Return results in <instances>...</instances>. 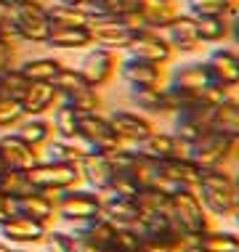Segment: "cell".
<instances>
[{
  "label": "cell",
  "instance_id": "48",
  "mask_svg": "<svg viewBox=\"0 0 239 252\" xmlns=\"http://www.w3.org/2000/svg\"><path fill=\"white\" fill-rule=\"evenodd\" d=\"M11 215H13V210H11V199H8V196H5L3 191H0V223H5Z\"/></svg>",
  "mask_w": 239,
  "mask_h": 252
},
{
  "label": "cell",
  "instance_id": "7",
  "mask_svg": "<svg viewBox=\"0 0 239 252\" xmlns=\"http://www.w3.org/2000/svg\"><path fill=\"white\" fill-rule=\"evenodd\" d=\"M106 114V120H109V125L114 127V133H117V138L122 141V146H136V144H141L146 135H152L157 130V122L152 117H146V114H141V112H136V109H109Z\"/></svg>",
  "mask_w": 239,
  "mask_h": 252
},
{
  "label": "cell",
  "instance_id": "58",
  "mask_svg": "<svg viewBox=\"0 0 239 252\" xmlns=\"http://www.w3.org/2000/svg\"><path fill=\"white\" fill-rule=\"evenodd\" d=\"M234 48H237V51H239V45H234Z\"/></svg>",
  "mask_w": 239,
  "mask_h": 252
},
{
  "label": "cell",
  "instance_id": "49",
  "mask_svg": "<svg viewBox=\"0 0 239 252\" xmlns=\"http://www.w3.org/2000/svg\"><path fill=\"white\" fill-rule=\"evenodd\" d=\"M229 43L231 45H239V16L231 22V32H229Z\"/></svg>",
  "mask_w": 239,
  "mask_h": 252
},
{
  "label": "cell",
  "instance_id": "29",
  "mask_svg": "<svg viewBox=\"0 0 239 252\" xmlns=\"http://www.w3.org/2000/svg\"><path fill=\"white\" fill-rule=\"evenodd\" d=\"M11 133L19 135L24 144H30V146H35L43 152V146L53 138V125L48 117H24Z\"/></svg>",
  "mask_w": 239,
  "mask_h": 252
},
{
  "label": "cell",
  "instance_id": "51",
  "mask_svg": "<svg viewBox=\"0 0 239 252\" xmlns=\"http://www.w3.org/2000/svg\"><path fill=\"white\" fill-rule=\"evenodd\" d=\"M8 37V32H5V22H3V13H0V40Z\"/></svg>",
  "mask_w": 239,
  "mask_h": 252
},
{
  "label": "cell",
  "instance_id": "37",
  "mask_svg": "<svg viewBox=\"0 0 239 252\" xmlns=\"http://www.w3.org/2000/svg\"><path fill=\"white\" fill-rule=\"evenodd\" d=\"M80 117H83L80 112H74L72 106H67V104H61V101H59V104L53 106V112H51L53 135H77Z\"/></svg>",
  "mask_w": 239,
  "mask_h": 252
},
{
  "label": "cell",
  "instance_id": "52",
  "mask_svg": "<svg viewBox=\"0 0 239 252\" xmlns=\"http://www.w3.org/2000/svg\"><path fill=\"white\" fill-rule=\"evenodd\" d=\"M5 170H8V165H5V157H3V152H0V178H3Z\"/></svg>",
  "mask_w": 239,
  "mask_h": 252
},
{
  "label": "cell",
  "instance_id": "16",
  "mask_svg": "<svg viewBox=\"0 0 239 252\" xmlns=\"http://www.w3.org/2000/svg\"><path fill=\"white\" fill-rule=\"evenodd\" d=\"M77 165H80L83 186L93 189V191H99V194H104L109 189V183H112V178H114V165H112V159H109V154L88 152Z\"/></svg>",
  "mask_w": 239,
  "mask_h": 252
},
{
  "label": "cell",
  "instance_id": "47",
  "mask_svg": "<svg viewBox=\"0 0 239 252\" xmlns=\"http://www.w3.org/2000/svg\"><path fill=\"white\" fill-rule=\"evenodd\" d=\"M141 252H181L173 242L157 239V236H143L141 239Z\"/></svg>",
  "mask_w": 239,
  "mask_h": 252
},
{
  "label": "cell",
  "instance_id": "23",
  "mask_svg": "<svg viewBox=\"0 0 239 252\" xmlns=\"http://www.w3.org/2000/svg\"><path fill=\"white\" fill-rule=\"evenodd\" d=\"M101 215L112 223L114 228H133L138 223V204L136 199H125V196H117L112 191L101 194Z\"/></svg>",
  "mask_w": 239,
  "mask_h": 252
},
{
  "label": "cell",
  "instance_id": "22",
  "mask_svg": "<svg viewBox=\"0 0 239 252\" xmlns=\"http://www.w3.org/2000/svg\"><path fill=\"white\" fill-rule=\"evenodd\" d=\"M0 152L5 157L8 170H30L32 165H37L43 159V152L30 144H24L19 135H13L11 130L0 133Z\"/></svg>",
  "mask_w": 239,
  "mask_h": 252
},
{
  "label": "cell",
  "instance_id": "53",
  "mask_svg": "<svg viewBox=\"0 0 239 252\" xmlns=\"http://www.w3.org/2000/svg\"><path fill=\"white\" fill-rule=\"evenodd\" d=\"M13 250H16V247H11L8 242H3V239H0V252H13Z\"/></svg>",
  "mask_w": 239,
  "mask_h": 252
},
{
  "label": "cell",
  "instance_id": "11",
  "mask_svg": "<svg viewBox=\"0 0 239 252\" xmlns=\"http://www.w3.org/2000/svg\"><path fill=\"white\" fill-rule=\"evenodd\" d=\"M133 149L141 157L154 159V162L186 159V157H189V144H183L173 130H154L152 135H146V138H143L141 144H136Z\"/></svg>",
  "mask_w": 239,
  "mask_h": 252
},
{
  "label": "cell",
  "instance_id": "34",
  "mask_svg": "<svg viewBox=\"0 0 239 252\" xmlns=\"http://www.w3.org/2000/svg\"><path fill=\"white\" fill-rule=\"evenodd\" d=\"M61 104L72 106L74 112L80 114H96V112H104V98H101V91L99 88H91V85H83L77 91L67 93V96H59Z\"/></svg>",
  "mask_w": 239,
  "mask_h": 252
},
{
  "label": "cell",
  "instance_id": "12",
  "mask_svg": "<svg viewBox=\"0 0 239 252\" xmlns=\"http://www.w3.org/2000/svg\"><path fill=\"white\" fill-rule=\"evenodd\" d=\"M125 56H136L143 61H152V64L170 66L175 61V51L170 48V43L162 37L160 30H146V32L133 35L131 45L125 48Z\"/></svg>",
  "mask_w": 239,
  "mask_h": 252
},
{
  "label": "cell",
  "instance_id": "43",
  "mask_svg": "<svg viewBox=\"0 0 239 252\" xmlns=\"http://www.w3.org/2000/svg\"><path fill=\"white\" fill-rule=\"evenodd\" d=\"M53 88H56V93L59 96H67V93H72V91H77V88H83L85 85V80L80 77V72L74 69V66H61V72L53 77Z\"/></svg>",
  "mask_w": 239,
  "mask_h": 252
},
{
  "label": "cell",
  "instance_id": "44",
  "mask_svg": "<svg viewBox=\"0 0 239 252\" xmlns=\"http://www.w3.org/2000/svg\"><path fill=\"white\" fill-rule=\"evenodd\" d=\"M141 239L143 236L136 228H117L114 231L112 252H141Z\"/></svg>",
  "mask_w": 239,
  "mask_h": 252
},
{
  "label": "cell",
  "instance_id": "30",
  "mask_svg": "<svg viewBox=\"0 0 239 252\" xmlns=\"http://www.w3.org/2000/svg\"><path fill=\"white\" fill-rule=\"evenodd\" d=\"M61 66H64V61L53 56H32L19 61V72L30 83H53V77L61 72Z\"/></svg>",
  "mask_w": 239,
  "mask_h": 252
},
{
  "label": "cell",
  "instance_id": "46",
  "mask_svg": "<svg viewBox=\"0 0 239 252\" xmlns=\"http://www.w3.org/2000/svg\"><path fill=\"white\" fill-rule=\"evenodd\" d=\"M43 247L45 252H72V242H69V234L64 228H48L45 239H43Z\"/></svg>",
  "mask_w": 239,
  "mask_h": 252
},
{
  "label": "cell",
  "instance_id": "57",
  "mask_svg": "<svg viewBox=\"0 0 239 252\" xmlns=\"http://www.w3.org/2000/svg\"><path fill=\"white\" fill-rule=\"evenodd\" d=\"M183 252H200V250H194V247H191V250H183Z\"/></svg>",
  "mask_w": 239,
  "mask_h": 252
},
{
  "label": "cell",
  "instance_id": "3",
  "mask_svg": "<svg viewBox=\"0 0 239 252\" xmlns=\"http://www.w3.org/2000/svg\"><path fill=\"white\" fill-rule=\"evenodd\" d=\"M170 218H173V223L183 234L194 236V239L200 234H205L207 228L215 226V220L205 213V207H202V202H200L194 189H186V191L170 196Z\"/></svg>",
  "mask_w": 239,
  "mask_h": 252
},
{
  "label": "cell",
  "instance_id": "26",
  "mask_svg": "<svg viewBox=\"0 0 239 252\" xmlns=\"http://www.w3.org/2000/svg\"><path fill=\"white\" fill-rule=\"evenodd\" d=\"M194 191L200 196L205 213L213 220H231V215L237 210V202H239L234 191H218V189H210V186H197Z\"/></svg>",
  "mask_w": 239,
  "mask_h": 252
},
{
  "label": "cell",
  "instance_id": "42",
  "mask_svg": "<svg viewBox=\"0 0 239 252\" xmlns=\"http://www.w3.org/2000/svg\"><path fill=\"white\" fill-rule=\"evenodd\" d=\"M0 191L8 196V199L32 191L30 181H27V173H24V170H5L3 178H0Z\"/></svg>",
  "mask_w": 239,
  "mask_h": 252
},
{
  "label": "cell",
  "instance_id": "17",
  "mask_svg": "<svg viewBox=\"0 0 239 252\" xmlns=\"http://www.w3.org/2000/svg\"><path fill=\"white\" fill-rule=\"evenodd\" d=\"M64 231L67 234H74V236H83V239H88L101 252H109L114 244V231L117 228H114L104 215H93V218H85V220L64 223Z\"/></svg>",
  "mask_w": 239,
  "mask_h": 252
},
{
  "label": "cell",
  "instance_id": "33",
  "mask_svg": "<svg viewBox=\"0 0 239 252\" xmlns=\"http://www.w3.org/2000/svg\"><path fill=\"white\" fill-rule=\"evenodd\" d=\"M194 27H197V37L205 45L226 43L231 32V22L226 16H194Z\"/></svg>",
  "mask_w": 239,
  "mask_h": 252
},
{
  "label": "cell",
  "instance_id": "2",
  "mask_svg": "<svg viewBox=\"0 0 239 252\" xmlns=\"http://www.w3.org/2000/svg\"><path fill=\"white\" fill-rule=\"evenodd\" d=\"M24 173H27V181H30L32 189H37V191H48V194L64 191V189H72V186H83L77 162L40 159L37 165H32L30 170H24Z\"/></svg>",
  "mask_w": 239,
  "mask_h": 252
},
{
  "label": "cell",
  "instance_id": "9",
  "mask_svg": "<svg viewBox=\"0 0 239 252\" xmlns=\"http://www.w3.org/2000/svg\"><path fill=\"white\" fill-rule=\"evenodd\" d=\"M160 32H162V37L170 43V48L175 51V56H197V53H202L205 48H207V45L197 37L194 16H189L186 11L175 13Z\"/></svg>",
  "mask_w": 239,
  "mask_h": 252
},
{
  "label": "cell",
  "instance_id": "25",
  "mask_svg": "<svg viewBox=\"0 0 239 252\" xmlns=\"http://www.w3.org/2000/svg\"><path fill=\"white\" fill-rule=\"evenodd\" d=\"M88 152H93L80 135H53L43 146V159L53 162H80Z\"/></svg>",
  "mask_w": 239,
  "mask_h": 252
},
{
  "label": "cell",
  "instance_id": "27",
  "mask_svg": "<svg viewBox=\"0 0 239 252\" xmlns=\"http://www.w3.org/2000/svg\"><path fill=\"white\" fill-rule=\"evenodd\" d=\"M131 91V109L146 114V117H170L165 88H128Z\"/></svg>",
  "mask_w": 239,
  "mask_h": 252
},
{
  "label": "cell",
  "instance_id": "19",
  "mask_svg": "<svg viewBox=\"0 0 239 252\" xmlns=\"http://www.w3.org/2000/svg\"><path fill=\"white\" fill-rule=\"evenodd\" d=\"M210 80L213 77H210L205 61H186V64H178V66H168V88H175V91L200 96V91Z\"/></svg>",
  "mask_w": 239,
  "mask_h": 252
},
{
  "label": "cell",
  "instance_id": "56",
  "mask_svg": "<svg viewBox=\"0 0 239 252\" xmlns=\"http://www.w3.org/2000/svg\"><path fill=\"white\" fill-rule=\"evenodd\" d=\"M13 252H30V250H27V247H16V250H13Z\"/></svg>",
  "mask_w": 239,
  "mask_h": 252
},
{
  "label": "cell",
  "instance_id": "55",
  "mask_svg": "<svg viewBox=\"0 0 239 252\" xmlns=\"http://www.w3.org/2000/svg\"><path fill=\"white\" fill-rule=\"evenodd\" d=\"M19 0H0V8H8V5H16Z\"/></svg>",
  "mask_w": 239,
  "mask_h": 252
},
{
  "label": "cell",
  "instance_id": "41",
  "mask_svg": "<svg viewBox=\"0 0 239 252\" xmlns=\"http://www.w3.org/2000/svg\"><path fill=\"white\" fill-rule=\"evenodd\" d=\"M237 96H239V91L215 83V80H210V83L200 91V101L205 106H221V104H226V101H234Z\"/></svg>",
  "mask_w": 239,
  "mask_h": 252
},
{
  "label": "cell",
  "instance_id": "39",
  "mask_svg": "<svg viewBox=\"0 0 239 252\" xmlns=\"http://www.w3.org/2000/svg\"><path fill=\"white\" fill-rule=\"evenodd\" d=\"M189 16H226L229 0H181Z\"/></svg>",
  "mask_w": 239,
  "mask_h": 252
},
{
  "label": "cell",
  "instance_id": "5",
  "mask_svg": "<svg viewBox=\"0 0 239 252\" xmlns=\"http://www.w3.org/2000/svg\"><path fill=\"white\" fill-rule=\"evenodd\" d=\"M237 144L239 141H231L226 135L210 130L197 144L189 146V159L200 170H205V167H234Z\"/></svg>",
  "mask_w": 239,
  "mask_h": 252
},
{
  "label": "cell",
  "instance_id": "1",
  "mask_svg": "<svg viewBox=\"0 0 239 252\" xmlns=\"http://www.w3.org/2000/svg\"><path fill=\"white\" fill-rule=\"evenodd\" d=\"M51 0H19L16 5L0 8L5 22V32L19 45H45L51 35V19H48Z\"/></svg>",
  "mask_w": 239,
  "mask_h": 252
},
{
  "label": "cell",
  "instance_id": "8",
  "mask_svg": "<svg viewBox=\"0 0 239 252\" xmlns=\"http://www.w3.org/2000/svg\"><path fill=\"white\" fill-rule=\"evenodd\" d=\"M117 74L128 88H165L168 85V66L152 64L136 56H122L117 64Z\"/></svg>",
  "mask_w": 239,
  "mask_h": 252
},
{
  "label": "cell",
  "instance_id": "40",
  "mask_svg": "<svg viewBox=\"0 0 239 252\" xmlns=\"http://www.w3.org/2000/svg\"><path fill=\"white\" fill-rule=\"evenodd\" d=\"M24 117L27 114L22 109V101L11 96H0V130H13Z\"/></svg>",
  "mask_w": 239,
  "mask_h": 252
},
{
  "label": "cell",
  "instance_id": "13",
  "mask_svg": "<svg viewBox=\"0 0 239 252\" xmlns=\"http://www.w3.org/2000/svg\"><path fill=\"white\" fill-rule=\"evenodd\" d=\"M77 135L93 149V152H104V154H109V152H114V149L122 146V141L117 138L114 127L109 125V120H106L104 112L83 114V117H80Z\"/></svg>",
  "mask_w": 239,
  "mask_h": 252
},
{
  "label": "cell",
  "instance_id": "14",
  "mask_svg": "<svg viewBox=\"0 0 239 252\" xmlns=\"http://www.w3.org/2000/svg\"><path fill=\"white\" fill-rule=\"evenodd\" d=\"M48 228L43 223H35L24 215H11L5 223H0V239L11 247H37L43 244Z\"/></svg>",
  "mask_w": 239,
  "mask_h": 252
},
{
  "label": "cell",
  "instance_id": "50",
  "mask_svg": "<svg viewBox=\"0 0 239 252\" xmlns=\"http://www.w3.org/2000/svg\"><path fill=\"white\" fill-rule=\"evenodd\" d=\"M51 3H61V5H80L85 0H51Z\"/></svg>",
  "mask_w": 239,
  "mask_h": 252
},
{
  "label": "cell",
  "instance_id": "32",
  "mask_svg": "<svg viewBox=\"0 0 239 252\" xmlns=\"http://www.w3.org/2000/svg\"><path fill=\"white\" fill-rule=\"evenodd\" d=\"M136 8L149 19V24L154 30H162L175 13L183 11L181 0H136Z\"/></svg>",
  "mask_w": 239,
  "mask_h": 252
},
{
  "label": "cell",
  "instance_id": "31",
  "mask_svg": "<svg viewBox=\"0 0 239 252\" xmlns=\"http://www.w3.org/2000/svg\"><path fill=\"white\" fill-rule=\"evenodd\" d=\"M194 250L200 252H239V231H226V228H207L194 239Z\"/></svg>",
  "mask_w": 239,
  "mask_h": 252
},
{
  "label": "cell",
  "instance_id": "38",
  "mask_svg": "<svg viewBox=\"0 0 239 252\" xmlns=\"http://www.w3.org/2000/svg\"><path fill=\"white\" fill-rule=\"evenodd\" d=\"M30 88V80L19 72V66L0 72V96H11V98H22L24 91Z\"/></svg>",
  "mask_w": 239,
  "mask_h": 252
},
{
  "label": "cell",
  "instance_id": "10",
  "mask_svg": "<svg viewBox=\"0 0 239 252\" xmlns=\"http://www.w3.org/2000/svg\"><path fill=\"white\" fill-rule=\"evenodd\" d=\"M11 210H13V215H24V218H30V220H35V223H43L45 228H53L59 223L53 194L37 191V189H32V191H27L22 196H13Z\"/></svg>",
  "mask_w": 239,
  "mask_h": 252
},
{
  "label": "cell",
  "instance_id": "28",
  "mask_svg": "<svg viewBox=\"0 0 239 252\" xmlns=\"http://www.w3.org/2000/svg\"><path fill=\"white\" fill-rule=\"evenodd\" d=\"M210 130L239 141V96L221 106H210Z\"/></svg>",
  "mask_w": 239,
  "mask_h": 252
},
{
  "label": "cell",
  "instance_id": "18",
  "mask_svg": "<svg viewBox=\"0 0 239 252\" xmlns=\"http://www.w3.org/2000/svg\"><path fill=\"white\" fill-rule=\"evenodd\" d=\"M88 27H91V35H93V45L114 51V53H120V51L125 53V48L133 40V32L120 19H93Z\"/></svg>",
  "mask_w": 239,
  "mask_h": 252
},
{
  "label": "cell",
  "instance_id": "54",
  "mask_svg": "<svg viewBox=\"0 0 239 252\" xmlns=\"http://www.w3.org/2000/svg\"><path fill=\"white\" fill-rule=\"evenodd\" d=\"M231 220L237 223V231H239V202H237V210H234V215H231Z\"/></svg>",
  "mask_w": 239,
  "mask_h": 252
},
{
  "label": "cell",
  "instance_id": "24",
  "mask_svg": "<svg viewBox=\"0 0 239 252\" xmlns=\"http://www.w3.org/2000/svg\"><path fill=\"white\" fill-rule=\"evenodd\" d=\"M19 101H22V109L27 117H45L59 104V93L51 83H30V88L24 91V96Z\"/></svg>",
  "mask_w": 239,
  "mask_h": 252
},
{
  "label": "cell",
  "instance_id": "21",
  "mask_svg": "<svg viewBox=\"0 0 239 252\" xmlns=\"http://www.w3.org/2000/svg\"><path fill=\"white\" fill-rule=\"evenodd\" d=\"M173 133L183 144H197L205 133H210V106H194L186 112L173 114Z\"/></svg>",
  "mask_w": 239,
  "mask_h": 252
},
{
  "label": "cell",
  "instance_id": "35",
  "mask_svg": "<svg viewBox=\"0 0 239 252\" xmlns=\"http://www.w3.org/2000/svg\"><path fill=\"white\" fill-rule=\"evenodd\" d=\"M136 0H85L83 11L88 13V19H120L122 13L133 11Z\"/></svg>",
  "mask_w": 239,
  "mask_h": 252
},
{
  "label": "cell",
  "instance_id": "6",
  "mask_svg": "<svg viewBox=\"0 0 239 252\" xmlns=\"http://www.w3.org/2000/svg\"><path fill=\"white\" fill-rule=\"evenodd\" d=\"M117 64H120V56L114 51L91 45L74 69L80 72V77L85 80V85L99 88V91H101V88H106L114 80V74H117Z\"/></svg>",
  "mask_w": 239,
  "mask_h": 252
},
{
  "label": "cell",
  "instance_id": "45",
  "mask_svg": "<svg viewBox=\"0 0 239 252\" xmlns=\"http://www.w3.org/2000/svg\"><path fill=\"white\" fill-rule=\"evenodd\" d=\"M19 48H22V45H19L16 40H11V37L0 40V72L19 66V61H22V51Z\"/></svg>",
  "mask_w": 239,
  "mask_h": 252
},
{
  "label": "cell",
  "instance_id": "15",
  "mask_svg": "<svg viewBox=\"0 0 239 252\" xmlns=\"http://www.w3.org/2000/svg\"><path fill=\"white\" fill-rule=\"evenodd\" d=\"M205 64H207V72L215 83L239 91V51L234 45L213 48L207 53V59H205Z\"/></svg>",
  "mask_w": 239,
  "mask_h": 252
},
{
  "label": "cell",
  "instance_id": "36",
  "mask_svg": "<svg viewBox=\"0 0 239 252\" xmlns=\"http://www.w3.org/2000/svg\"><path fill=\"white\" fill-rule=\"evenodd\" d=\"M160 173H165L168 178L178 181L181 186H186V189H197V183H200V167H197L189 157H186V159L160 162Z\"/></svg>",
  "mask_w": 239,
  "mask_h": 252
},
{
  "label": "cell",
  "instance_id": "4",
  "mask_svg": "<svg viewBox=\"0 0 239 252\" xmlns=\"http://www.w3.org/2000/svg\"><path fill=\"white\" fill-rule=\"evenodd\" d=\"M53 202H56V218L61 223H74L101 215V194L88 186H72L64 191H56Z\"/></svg>",
  "mask_w": 239,
  "mask_h": 252
},
{
  "label": "cell",
  "instance_id": "20",
  "mask_svg": "<svg viewBox=\"0 0 239 252\" xmlns=\"http://www.w3.org/2000/svg\"><path fill=\"white\" fill-rule=\"evenodd\" d=\"M93 45L91 27L85 24H53L45 48L51 51H88Z\"/></svg>",
  "mask_w": 239,
  "mask_h": 252
}]
</instances>
